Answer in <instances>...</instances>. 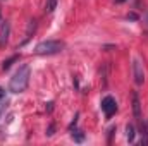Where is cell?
Returning <instances> with one entry per match:
<instances>
[{
  "label": "cell",
  "instance_id": "6da1fadb",
  "mask_svg": "<svg viewBox=\"0 0 148 146\" xmlns=\"http://www.w3.org/2000/svg\"><path fill=\"white\" fill-rule=\"evenodd\" d=\"M29 77H31V67H29L28 64L21 65V67L17 69V72L10 77L9 91H10V93H16V95L26 91V88H28V84H29Z\"/></svg>",
  "mask_w": 148,
  "mask_h": 146
},
{
  "label": "cell",
  "instance_id": "7a4b0ae2",
  "mask_svg": "<svg viewBox=\"0 0 148 146\" xmlns=\"http://www.w3.org/2000/svg\"><path fill=\"white\" fill-rule=\"evenodd\" d=\"M64 48H66V43L60 40H45L38 43L33 52L36 55H55V53H60Z\"/></svg>",
  "mask_w": 148,
  "mask_h": 146
},
{
  "label": "cell",
  "instance_id": "3957f363",
  "mask_svg": "<svg viewBox=\"0 0 148 146\" xmlns=\"http://www.w3.org/2000/svg\"><path fill=\"white\" fill-rule=\"evenodd\" d=\"M133 76H134V83L138 86H141L145 83V69H143V64L138 57L133 60Z\"/></svg>",
  "mask_w": 148,
  "mask_h": 146
},
{
  "label": "cell",
  "instance_id": "277c9868",
  "mask_svg": "<svg viewBox=\"0 0 148 146\" xmlns=\"http://www.w3.org/2000/svg\"><path fill=\"white\" fill-rule=\"evenodd\" d=\"M102 110H103L105 117L110 119L112 115L117 112V103H115V100H114L112 96H105V98L102 100Z\"/></svg>",
  "mask_w": 148,
  "mask_h": 146
},
{
  "label": "cell",
  "instance_id": "5b68a950",
  "mask_svg": "<svg viewBox=\"0 0 148 146\" xmlns=\"http://www.w3.org/2000/svg\"><path fill=\"white\" fill-rule=\"evenodd\" d=\"M9 35H10V23L9 21H2V28H0V48L7 46Z\"/></svg>",
  "mask_w": 148,
  "mask_h": 146
},
{
  "label": "cell",
  "instance_id": "8992f818",
  "mask_svg": "<svg viewBox=\"0 0 148 146\" xmlns=\"http://www.w3.org/2000/svg\"><path fill=\"white\" fill-rule=\"evenodd\" d=\"M133 115L136 119H141V102H140V95L136 91H133Z\"/></svg>",
  "mask_w": 148,
  "mask_h": 146
},
{
  "label": "cell",
  "instance_id": "52a82bcc",
  "mask_svg": "<svg viewBox=\"0 0 148 146\" xmlns=\"http://www.w3.org/2000/svg\"><path fill=\"white\" fill-rule=\"evenodd\" d=\"M35 31H36V19H31V21H29V24H28V31H26V36H24V40L21 41V46H23V45H26V43L31 40V35H33Z\"/></svg>",
  "mask_w": 148,
  "mask_h": 146
},
{
  "label": "cell",
  "instance_id": "ba28073f",
  "mask_svg": "<svg viewBox=\"0 0 148 146\" xmlns=\"http://www.w3.org/2000/svg\"><path fill=\"white\" fill-rule=\"evenodd\" d=\"M141 146H148V120L141 122Z\"/></svg>",
  "mask_w": 148,
  "mask_h": 146
},
{
  "label": "cell",
  "instance_id": "9c48e42d",
  "mask_svg": "<svg viewBox=\"0 0 148 146\" xmlns=\"http://www.w3.org/2000/svg\"><path fill=\"white\" fill-rule=\"evenodd\" d=\"M134 136H136L134 126H133V124H127V126H126V138H127V141L133 143V141H134Z\"/></svg>",
  "mask_w": 148,
  "mask_h": 146
},
{
  "label": "cell",
  "instance_id": "30bf717a",
  "mask_svg": "<svg viewBox=\"0 0 148 146\" xmlns=\"http://www.w3.org/2000/svg\"><path fill=\"white\" fill-rule=\"evenodd\" d=\"M57 3H59V0H47V3H45V12L52 14V12L57 9Z\"/></svg>",
  "mask_w": 148,
  "mask_h": 146
},
{
  "label": "cell",
  "instance_id": "8fae6325",
  "mask_svg": "<svg viewBox=\"0 0 148 146\" xmlns=\"http://www.w3.org/2000/svg\"><path fill=\"white\" fill-rule=\"evenodd\" d=\"M16 60H19V55H12L10 59H7V60H3V64H2V69L3 71H7V69H10V65L16 62Z\"/></svg>",
  "mask_w": 148,
  "mask_h": 146
},
{
  "label": "cell",
  "instance_id": "7c38bea8",
  "mask_svg": "<svg viewBox=\"0 0 148 146\" xmlns=\"http://www.w3.org/2000/svg\"><path fill=\"white\" fill-rule=\"evenodd\" d=\"M71 138H73L76 143H83V141H84V134H83L81 131H74V132H71Z\"/></svg>",
  "mask_w": 148,
  "mask_h": 146
},
{
  "label": "cell",
  "instance_id": "4fadbf2b",
  "mask_svg": "<svg viewBox=\"0 0 148 146\" xmlns=\"http://www.w3.org/2000/svg\"><path fill=\"white\" fill-rule=\"evenodd\" d=\"M53 134H55V124L52 122V124L48 126V129H47V136L50 138V136H53Z\"/></svg>",
  "mask_w": 148,
  "mask_h": 146
},
{
  "label": "cell",
  "instance_id": "5bb4252c",
  "mask_svg": "<svg viewBox=\"0 0 148 146\" xmlns=\"http://www.w3.org/2000/svg\"><path fill=\"white\" fill-rule=\"evenodd\" d=\"M126 17H127V19H129V21H138V16H136V14H134V12H131V14H127V16H126Z\"/></svg>",
  "mask_w": 148,
  "mask_h": 146
},
{
  "label": "cell",
  "instance_id": "9a60e30c",
  "mask_svg": "<svg viewBox=\"0 0 148 146\" xmlns=\"http://www.w3.org/2000/svg\"><path fill=\"white\" fill-rule=\"evenodd\" d=\"M52 110H53V102H48V103H47V112L50 113Z\"/></svg>",
  "mask_w": 148,
  "mask_h": 146
},
{
  "label": "cell",
  "instance_id": "2e32d148",
  "mask_svg": "<svg viewBox=\"0 0 148 146\" xmlns=\"http://www.w3.org/2000/svg\"><path fill=\"white\" fill-rule=\"evenodd\" d=\"M3 96H5V91H3V88H0V100H2Z\"/></svg>",
  "mask_w": 148,
  "mask_h": 146
},
{
  "label": "cell",
  "instance_id": "e0dca14e",
  "mask_svg": "<svg viewBox=\"0 0 148 146\" xmlns=\"http://www.w3.org/2000/svg\"><path fill=\"white\" fill-rule=\"evenodd\" d=\"M0 26H2V16H0Z\"/></svg>",
  "mask_w": 148,
  "mask_h": 146
},
{
  "label": "cell",
  "instance_id": "ac0fdd59",
  "mask_svg": "<svg viewBox=\"0 0 148 146\" xmlns=\"http://www.w3.org/2000/svg\"><path fill=\"white\" fill-rule=\"evenodd\" d=\"M0 113H2V108H0Z\"/></svg>",
  "mask_w": 148,
  "mask_h": 146
}]
</instances>
